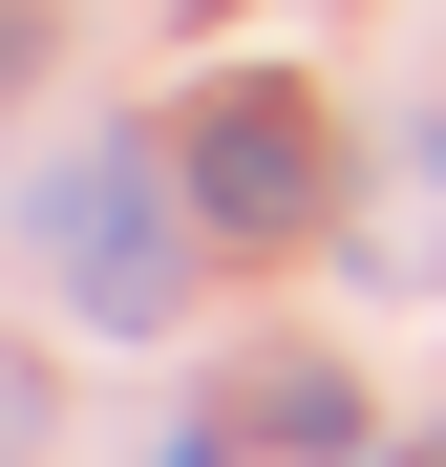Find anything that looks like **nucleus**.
Here are the masks:
<instances>
[{"mask_svg": "<svg viewBox=\"0 0 446 467\" xmlns=\"http://www.w3.org/2000/svg\"><path fill=\"white\" fill-rule=\"evenodd\" d=\"M192 192H213V234H297L319 213V128H297V86H234L192 128Z\"/></svg>", "mask_w": 446, "mask_h": 467, "instance_id": "f03ea898", "label": "nucleus"}, {"mask_svg": "<svg viewBox=\"0 0 446 467\" xmlns=\"http://www.w3.org/2000/svg\"><path fill=\"white\" fill-rule=\"evenodd\" d=\"M425 467H446V446H425Z\"/></svg>", "mask_w": 446, "mask_h": 467, "instance_id": "7ed1b4c3", "label": "nucleus"}, {"mask_svg": "<svg viewBox=\"0 0 446 467\" xmlns=\"http://www.w3.org/2000/svg\"><path fill=\"white\" fill-rule=\"evenodd\" d=\"M43 255H64L86 319H149V297H171V192H149L128 149H86V171L43 192Z\"/></svg>", "mask_w": 446, "mask_h": 467, "instance_id": "f257e3e1", "label": "nucleus"}]
</instances>
